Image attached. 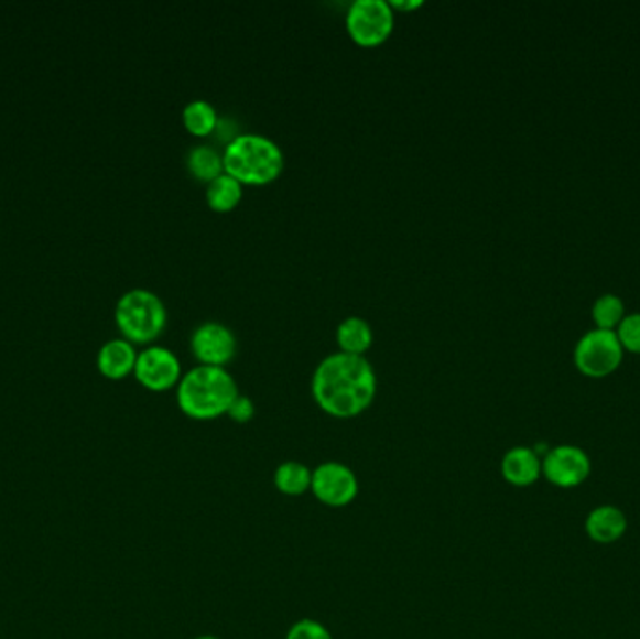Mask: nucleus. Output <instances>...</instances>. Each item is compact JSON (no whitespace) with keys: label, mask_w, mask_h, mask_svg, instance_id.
Returning a JSON list of instances; mask_svg holds the SVG:
<instances>
[{"label":"nucleus","mask_w":640,"mask_h":639,"mask_svg":"<svg viewBox=\"0 0 640 639\" xmlns=\"http://www.w3.org/2000/svg\"><path fill=\"white\" fill-rule=\"evenodd\" d=\"M377 371L360 355L332 353L317 364L312 377L313 400L334 419H355L366 413L377 398Z\"/></svg>","instance_id":"nucleus-1"},{"label":"nucleus","mask_w":640,"mask_h":639,"mask_svg":"<svg viewBox=\"0 0 640 639\" xmlns=\"http://www.w3.org/2000/svg\"><path fill=\"white\" fill-rule=\"evenodd\" d=\"M238 394L237 381L227 368L199 364L182 376L176 403L189 419L214 420L227 414Z\"/></svg>","instance_id":"nucleus-2"},{"label":"nucleus","mask_w":640,"mask_h":639,"mask_svg":"<svg viewBox=\"0 0 640 639\" xmlns=\"http://www.w3.org/2000/svg\"><path fill=\"white\" fill-rule=\"evenodd\" d=\"M224 167L242 186H268L283 173L285 154L274 139L261 133H240L225 147Z\"/></svg>","instance_id":"nucleus-3"},{"label":"nucleus","mask_w":640,"mask_h":639,"mask_svg":"<svg viewBox=\"0 0 640 639\" xmlns=\"http://www.w3.org/2000/svg\"><path fill=\"white\" fill-rule=\"evenodd\" d=\"M115 321L131 344H150L160 338L167 326V307L149 289H131L117 302Z\"/></svg>","instance_id":"nucleus-4"},{"label":"nucleus","mask_w":640,"mask_h":639,"mask_svg":"<svg viewBox=\"0 0 640 639\" xmlns=\"http://www.w3.org/2000/svg\"><path fill=\"white\" fill-rule=\"evenodd\" d=\"M623 355L626 351L616 336V331H604L594 326L577 339L573 349V362L583 376L605 379L620 368Z\"/></svg>","instance_id":"nucleus-5"},{"label":"nucleus","mask_w":640,"mask_h":639,"mask_svg":"<svg viewBox=\"0 0 640 639\" xmlns=\"http://www.w3.org/2000/svg\"><path fill=\"white\" fill-rule=\"evenodd\" d=\"M348 36L360 47H379L392 36L395 10L390 0H355L345 15Z\"/></svg>","instance_id":"nucleus-6"},{"label":"nucleus","mask_w":640,"mask_h":639,"mask_svg":"<svg viewBox=\"0 0 640 639\" xmlns=\"http://www.w3.org/2000/svg\"><path fill=\"white\" fill-rule=\"evenodd\" d=\"M590 473V456L581 446H553L541 458V477L547 478L556 488H577L586 483Z\"/></svg>","instance_id":"nucleus-7"},{"label":"nucleus","mask_w":640,"mask_h":639,"mask_svg":"<svg viewBox=\"0 0 640 639\" xmlns=\"http://www.w3.org/2000/svg\"><path fill=\"white\" fill-rule=\"evenodd\" d=\"M360 483L355 470L339 462H324L313 469L312 494L324 507L345 508L356 501Z\"/></svg>","instance_id":"nucleus-8"},{"label":"nucleus","mask_w":640,"mask_h":639,"mask_svg":"<svg viewBox=\"0 0 640 639\" xmlns=\"http://www.w3.org/2000/svg\"><path fill=\"white\" fill-rule=\"evenodd\" d=\"M133 376L144 389L152 392H165V390L178 387L184 373H182L181 358L176 357L171 349L162 345H149L147 349L139 353Z\"/></svg>","instance_id":"nucleus-9"},{"label":"nucleus","mask_w":640,"mask_h":639,"mask_svg":"<svg viewBox=\"0 0 640 639\" xmlns=\"http://www.w3.org/2000/svg\"><path fill=\"white\" fill-rule=\"evenodd\" d=\"M189 345H192L193 357L197 358L203 366L227 368V364L232 362V358L237 357V336L229 326L219 321H206L195 326Z\"/></svg>","instance_id":"nucleus-10"},{"label":"nucleus","mask_w":640,"mask_h":639,"mask_svg":"<svg viewBox=\"0 0 640 639\" xmlns=\"http://www.w3.org/2000/svg\"><path fill=\"white\" fill-rule=\"evenodd\" d=\"M500 475L516 488H529L541 478V456L530 446H513L503 454Z\"/></svg>","instance_id":"nucleus-11"},{"label":"nucleus","mask_w":640,"mask_h":639,"mask_svg":"<svg viewBox=\"0 0 640 639\" xmlns=\"http://www.w3.org/2000/svg\"><path fill=\"white\" fill-rule=\"evenodd\" d=\"M138 357L135 345L126 338H115L101 345L96 362H98L101 376L111 381H120L133 373Z\"/></svg>","instance_id":"nucleus-12"},{"label":"nucleus","mask_w":640,"mask_h":639,"mask_svg":"<svg viewBox=\"0 0 640 639\" xmlns=\"http://www.w3.org/2000/svg\"><path fill=\"white\" fill-rule=\"evenodd\" d=\"M586 534L597 544H615L628 531V518L612 505H601L586 516Z\"/></svg>","instance_id":"nucleus-13"},{"label":"nucleus","mask_w":640,"mask_h":639,"mask_svg":"<svg viewBox=\"0 0 640 639\" xmlns=\"http://www.w3.org/2000/svg\"><path fill=\"white\" fill-rule=\"evenodd\" d=\"M373 328L360 315H348L337 326L336 342L341 353L366 357L373 345Z\"/></svg>","instance_id":"nucleus-14"},{"label":"nucleus","mask_w":640,"mask_h":639,"mask_svg":"<svg viewBox=\"0 0 640 639\" xmlns=\"http://www.w3.org/2000/svg\"><path fill=\"white\" fill-rule=\"evenodd\" d=\"M186 165L193 178L208 184L225 173L224 152H219L211 144H195L192 151L187 152Z\"/></svg>","instance_id":"nucleus-15"},{"label":"nucleus","mask_w":640,"mask_h":639,"mask_svg":"<svg viewBox=\"0 0 640 639\" xmlns=\"http://www.w3.org/2000/svg\"><path fill=\"white\" fill-rule=\"evenodd\" d=\"M206 203L214 213H230L240 205L243 197V186L235 176L221 173L218 178L206 184Z\"/></svg>","instance_id":"nucleus-16"},{"label":"nucleus","mask_w":640,"mask_h":639,"mask_svg":"<svg viewBox=\"0 0 640 639\" xmlns=\"http://www.w3.org/2000/svg\"><path fill=\"white\" fill-rule=\"evenodd\" d=\"M313 470L302 462H283L275 469L274 484L278 491L286 497H300L312 491Z\"/></svg>","instance_id":"nucleus-17"},{"label":"nucleus","mask_w":640,"mask_h":639,"mask_svg":"<svg viewBox=\"0 0 640 639\" xmlns=\"http://www.w3.org/2000/svg\"><path fill=\"white\" fill-rule=\"evenodd\" d=\"M182 122L195 138H206L218 128L219 115L208 100H193L182 111Z\"/></svg>","instance_id":"nucleus-18"},{"label":"nucleus","mask_w":640,"mask_h":639,"mask_svg":"<svg viewBox=\"0 0 640 639\" xmlns=\"http://www.w3.org/2000/svg\"><path fill=\"white\" fill-rule=\"evenodd\" d=\"M626 315H628L626 302H623L622 296L616 295V293H605V295L597 296L592 304V321H594L596 328L616 331Z\"/></svg>","instance_id":"nucleus-19"},{"label":"nucleus","mask_w":640,"mask_h":639,"mask_svg":"<svg viewBox=\"0 0 640 639\" xmlns=\"http://www.w3.org/2000/svg\"><path fill=\"white\" fill-rule=\"evenodd\" d=\"M616 336L620 339L623 351L640 355V312L626 315L616 328Z\"/></svg>","instance_id":"nucleus-20"},{"label":"nucleus","mask_w":640,"mask_h":639,"mask_svg":"<svg viewBox=\"0 0 640 639\" xmlns=\"http://www.w3.org/2000/svg\"><path fill=\"white\" fill-rule=\"evenodd\" d=\"M285 639H334L321 620L300 619L289 628Z\"/></svg>","instance_id":"nucleus-21"},{"label":"nucleus","mask_w":640,"mask_h":639,"mask_svg":"<svg viewBox=\"0 0 640 639\" xmlns=\"http://www.w3.org/2000/svg\"><path fill=\"white\" fill-rule=\"evenodd\" d=\"M227 416L235 420L237 424H248L249 420L256 416V403L248 396L238 394L237 400L232 401Z\"/></svg>","instance_id":"nucleus-22"},{"label":"nucleus","mask_w":640,"mask_h":639,"mask_svg":"<svg viewBox=\"0 0 640 639\" xmlns=\"http://www.w3.org/2000/svg\"><path fill=\"white\" fill-rule=\"evenodd\" d=\"M395 13L398 12H412V10H417V8L423 7L422 0H390Z\"/></svg>","instance_id":"nucleus-23"},{"label":"nucleus","mask_w":640,"mask_h":639,"mask_svg":"<svg viewBox=\"0 0 640 639\" xmlns=\"http://www.w3.org/2000/svg\"><path fill=\"white\" fill-rule=\"evenodd\" d=\"M195 639H219V638H216V636H199V638Z\"/></svg>","instance_id":"nucleus-24"}]
</instances>
